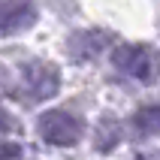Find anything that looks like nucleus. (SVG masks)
Returning <instances> with one entry per match:
<instances>
[{
    "mask_svg": "<svg viewBox=\"0 0 160 160\" xmlns=\"http://www.w3.org/2000/svg\"><path fill=\"white\" fill-rule=\"evenodd\" d=\"M36 130L48 145H58V148H70V145H76L82 139V124L63 109L42 112L39 121H36Z\"/></svg>",
    "mask_w": 160,
    "mask_h": 160,
    "instance_id": "obj_1",
    "label": "nucleus"
},
{
    "mask_svg": "<svg viewBox=\"0 0 160 160\" xmlns=\"http://www.w3.org/2000/svg\"><path fill=\"white\" fill-rule=\"evenodd\" d=\"M112 63H115L118 70L124 72V76H130V79L136 82H154L157 79V58H154L148 48H142V45H121V48H115L112 52Z\"/></svg>",
    "mask_w": 160,
    "mask_h": 160,
    "instance_id": "obj_2",
    "label": "nucleus"
},
{
    "mask_svg": "<svg viewBox=\"0 0 160 160\" xmlns=\"http://www.w3.org/2000/svg\"><path fill=\"white\" fill-rule=\"evenodd\" d=\"M58 85H61V79H58V70L54 67H48V63H27L24 67V91L30 94L33 100H48L58 94Z\"/></svg>",
    "mask_w": 160,
    "mask_h": 160,
    "instance_id": "obj_3",
    "label": "nucleus"
},
{
    "mask_svg": "<svg viewBox=\"0 0 160 160\" xmlns=\"http://www.w3.org/2000/svg\"><path fill=\"white\" fill-rule=\"evenodd\" d=\"M36 21V6L30 0H6L0 3V36L18 33Z\"/></svg>",
    "mask_w": 160,
    "mask_h": 160,
    "instance_id": "obj_4",
    "label": "nucleus"
},
{
    "mask_svg": "<svg viewBox=\"0 0 160 160\" xmlns=\"http://www.w3.org/2000/svg\"><path fill=\"white\" fill-rule=\"evenodd\" d=\"M133 124L145 136H160V106H145L133 115Z\"/></svg>",
    "mask_w": 160,
    "mask_h": 160,
    "instance_id": "obj_5",
    "label": "nucleus"
},
{
    "mask_svg": "<svg viewBox=\"0 0 160 160\" xmlns=\"http://www.w3.org/2000/svg\"><path fill=\"white\" fill-rule=\"evenodd\" d=\"M118 139H121V130H118V124H115V121H103V127H100V136H97L100 151H109V148H115Z\"/></svg>",
    "mask_w": 160,
    "mask_h": 160,
    "instance_id": "obj_6",
    "label": "nucleus"
},
{
    "mask_svg": "<svg viewBox=\"0 0 160 160\" xmlns=\"http://www.w3.org/2000/svg\"><path fill=\"white\" fill-rule=\"evenodd\" d=\"M21 157V145L9 142V139H0V160H18Z\"/></svg>",
    "mask_w": 160,
    "mask_h": 160,
    "instance_id": "obj_7",
    "label": "nucleus"
},
{
    "mask_svg": "<svg viewBox=\"0 0 160 160\" xmlns=\"http://www.w3.org/2000/svg\"><path fill=\"white\" fill-rule=\"evenodd\" d=\"M15 127V121H12V115H9L6 109L0 106V133H6V130H12Z\"/></svg>",
    "mask_w": 160,
    "mask_h": 160,
    "instance_id": "obj_8",
    "label": "nucleus"
},
{
    "mask_svg": "<svg viewBox=\"0 0 160 160\" xmlns=\"http://www.w3.org/2000/svg\"><path fill=\"white\" fill-rule=\"evenodd\" d=\"M136 160H160V151H148V154H139Z\"/></svg>",
    "mask_w": 160,
    "mask_h": 160,
    "instance_id": "obj_9",
    "label": "nucleus"
}]
</instances>
